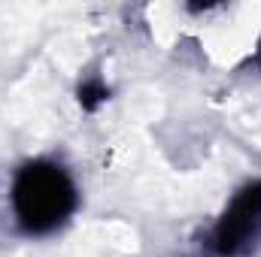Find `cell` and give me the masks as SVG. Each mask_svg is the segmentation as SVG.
I'll return each mask as SVG.
<instances>
[{"label": "cell", "instance_id": "1", "mask_svg": "<svg viewBox=\"0 0 261 257\" xmlns=\"http://www.w3.org/2000/svg\"><path fill=\"white\" fill-rule=\"evenodd\" d=\"M70 209V185L55 167H31L15 182V212L31 227H52Z\"/></svg>", "mask_w": 261, "mask_h": 257}, {"label": "cell", "instance_id": "2", "mask_svg": "<svg viewBox=\"0 0 261 257\" xmlns=\"http://www.w3.org/2000/svg\"><path fill=\"white\" fill-rule=\"evenodd\" d=\"M237 209L243 212L240 218H255L258 215V203L255 200H243ZM228 230L231 233H240V236H249V221H228Z\"/></svg>", "mask_w": 261, "mask_h": 257}]
</instances>
